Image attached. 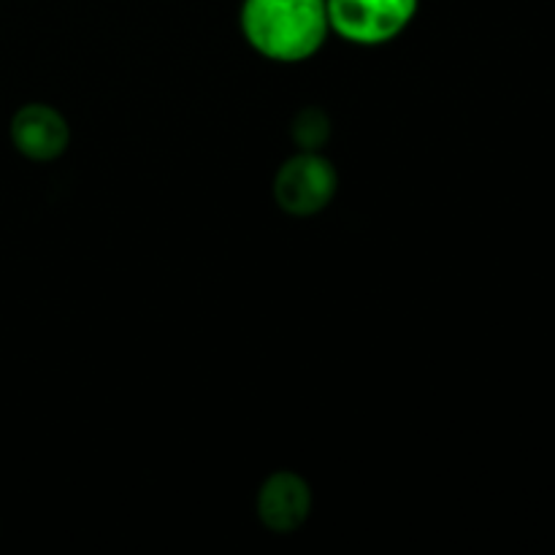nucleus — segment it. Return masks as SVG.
<instances>
[{
  "label": "nucleus",
  "mask_w": 555,
  "mask_h": 555,
  "mask_svg": "<svg viewBox=\"0 0 555 555\" xmlns=\"http://www.w3.org/2000/svg\"><path fill=\"white\" fill-rule=\"evenodd\" d=\"M11 141L30 160L49 163L68 150L70 128L57 108L27 103L11 119Z\"/></svg>",
  "instance_id": "nucleus-5"
},
{
  "label": "nucleus",
  "mask_w": 555,
  "mask_h": 555,
  "mask_svg": "<svg viewBox=\"0 0 555 555\" xmlns=\"http://www.w3.org/2000/svg\"><path fill=\"white\" fill-rule=\"evenodd\" d=\"M421 0H325L331 30L358 47H383L412 25Z\"/></svg>",
  "instance_id": "nucleus-2"
},
{
  "label": "nucleus",
  "mask_w": 555,
  "mask_h": 555,
  "mask_svg": "<svg viewBox=\"0 0 555 555\" xmlns=\"http://www.w3.org/2000/svg\"><path fill=\"white\" fill-rule=\"evenodd\" d=\"M242 33L249 47L274 63H301L328 38L325 0H244Z\"/></svg>",
  "instance_id": "nucleus-1"
},
{
  "label": "nucleus",
  "mask_w": 555,
  "mask_h": 555,
  "mask_svg": "<svg viewBox=\"0 0 555 555\" xmlns=\"http://www.w3.org/2000/svg\"><path fill=\"white\" fill-rule=\"evenodd\" d=\"M293 141L304 152H320L331 139V119L320 106H307L296 114L291 128Z\"/></svg>",
  "instance_id": "nucleus-6"
},
{
  "label": "nucleus",
  "mask_w": 555,
  "mask_h": 555,
  "mask_svg": "<svg viewBox=\"0 0 555 555\" xmlns=\"http://www.w3.org/2000/svg\"><path fill=\"white\" fill-rule=\"evenodd\" d=\"M339 173L320 152H298L274 177V201L285 215L314 217L334 201Z\"/></svg>",
  "instance_id": "nucleus-3"
},
{
  "label": "nucleus",
  "mask_w": 555,
  "mask_h": 555,
  "mask_svg": "<svg viewBox=\"0 0 555 555\" xmlns=\"http://www.w3.org/2000/svg\"><path fill=\"white\" fill-rule=\"evenodd\" d=\"M258 518L274 534H293L312 513V488L296 472H274L258 491Z\"/></svg>",
  "instance_id": "nucleus-4"
}]
</instances>
